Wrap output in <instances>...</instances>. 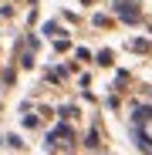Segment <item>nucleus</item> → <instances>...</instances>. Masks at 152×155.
Returning a JSON list of instances; mask_svg holds the SVG:
<instances>
[{"label":"nucleus","instance_id":"f257e3e1","mask_svg":"<svg viewBox=\"0 0 152 155\" xmlns=\"http://www.w3.org/2000/svg\"><path fill=\"white\" fill-rule=\"evenodd\" d=\"M132 138L145 155H152V94L132 111Z\"/></svg>","mask_w":152,"mask_h":155}]
</instances>
